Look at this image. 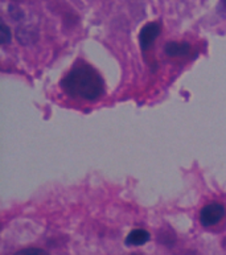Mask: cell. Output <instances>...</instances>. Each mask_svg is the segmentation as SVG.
Wrapping results in <instances>:
<instances>
[{
  "instance_id": "6da1fadb",
  "label": "cell",
  "mask_w": 226,
  "mask_h": 255,
  "mask_svg": "<svg viewBox=\"0 0 226 255\" xmlns=\"http://www.w3.org/2000/svg\"><path fill=\"white\" fill-rule=\"evenodd\" d=\"M61 85L66 94L85 101H96L105 90L104 80L100 73L85 62L74 65L64 77Z\"/></svg>"
},
{
  "instance_id": "7a4b0ae2",
  "label": "cell",
  "mask_w": 226,
  "mask_h": 255,
  "mask_svg": "<svg viewBox=\"0 0 226 255\" xmlns=\"http://www.w3.org/2000/svg\"><path fill=\"white\" fill-rule=\"evenodd\" d=\"M225 206L220 202H211L201 209L200 212V222L205 228L217 225L225 217Z\"/></svg>"
},
{
  "instance_id": "3957f363",
  "label": "cell",
  "mask_w": 226,
  "mask_h": 255,
  "mask_svg": "<svg viewBox=\"0 0 226 255\" xmlns=\"http://www.w3.org/2000/svg\"><path fill=\"white\" fill-rule=\"evenodd\" d=\"M160 24L159 23H150L146 24L142 28V31L139 33V44L142 46L143 50H147L156 40L157 36L160 34Z\"/></svg>"
},
{
  "instance_id": "277c9868",
  "label": "cell",
  "mask_w": 226,
  "mask_h": 255,
  "mask_svg": "<svg viewBox=\"0 0 226 255\" xmlns=\"http://www.w3.org/2000/svg\"><path fill=\"white\" fill-rule=\"evenodd\" d=\"M151 238L150 233L144 229H135L127 236L126 245L128 246H142L146 242H148Z\"/></svg>"
},
{
  "instance_id": "5b68a950",
  "label": "cell",
  "mask_w": 226,
  "mask_h": 255,
  "mask_svg": "<svg viewBox=\"0 0 226 255\" xmlns=\"http://www.w3.org/2000/svg\"><path fill=\"white\" fill-rule=\"evenodd\" d=\"M189 49L191 46L187 42H168L165 45V53L167 56H171V57H180V56H185V54L189 53Z\"/></svg>"
},
{
  "instance_id": "8992f818",
  "label": "cell",
  "mask_w": 226,
  "mask_h": 255,
  "mask_svg": "<svg viewBox=\"0 0 226 255\" xmlns=\"http://www.w3.org/2000/svg\"><path fill=\"white\" fill-rule=\"evenodd\" d=\"M16 36H17V40H19L21 44H24V45H28V44L35 42L36 38H37V34L33 33L32 31H29L28 28H19Z\"/></svg>"
},
{
  "instance_id": "52a82bcc",
  "label": "cell",
  "mask_w": 226,
  "mask_h": 255,
  "mask_svg": "<svg viewBox=\"0 0 226 255\" xmlns=\"http://www.w3.org/2000/svg\"><path fill=\"white\" fill-rule=\"evenodd\" d=\"M11 41V31H9V28L5 25V24H1V28H0V42L5 45L8 42Z\"/></svg>"
},
{
  "instance_id": "ba28073f",
  "label": "cell",
  "mask_w": 226,
  "mask_h": 255,
  "mask_svg": "<svg viewBox=\"0 0 226 255\" xmlns=\"http://www.w3.org/2000/svg\"><path fill=\"white\" fill-rule=\"evenodd\" d=\"M15 255H49L46 252H44L42 249H36V248H29L24 249V250H20V252L16 253Z\"/></svg>"
},
{
  "instance_id": "9c48e42d",
  "label": "cell",
  "mask_w": 226,
  "mask_h": 255,
  "mask_svg": "<svg viewBox=\"0 0 226 255\" xmlns=\"http://www.w3.org/2000/svg\"><path fill=\"white\" fill-rule=\"evenodd\" d=\"M221 1H223V5H224V7L226 8V0H221Z\"/></svg>"
},
{
  "instance_id": "30bf717a",
  "label": "cell",
  "mask_w": 226,
  "mask_h": 255,
  "mask_svg": "<svg viewBox=\"0 0 226 255\" xmlns=\"http://www.w3.org/2000/svg\"><path fill=\"white\" fill-rule=\"evenodd\" d=\"M132 255H138V254H132Z\"/></svg>"
}]
</instances>
